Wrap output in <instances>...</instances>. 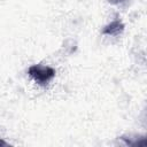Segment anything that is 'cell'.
<instances>
[{
  "instance_id": "obj_1",
  "label": "cell",
  "mask_w": 147,
  "mask_h": 147,
  "mask_svg": "<svg viewBox=\"0 0 147 147\" xmlns=\"http://www.w3.org/2000/svg\"><path fill=\"white\" fill-rule=\"evenodd\" d=\"M29 75L38 84L45 85L55 76V70L51 67H47V65L34 64V65H31L29 68Z\"/></svg>"
},
{
  "instance_id": "obj_2",
  "label": "cell",
  "mask_w": 147,
  "mask_h": 147,
  "mask_svg": "<svg viewBox=\"0 0 147 147\" xmlns=\"http://www.w3.org/2000/svg\"><path fill=\"white\" fill-rule=\"evenodd\" d=\"M124 29V25L119 22V21H113L110 24H108L105 29H103V34H109V36H117Z\"/></svg>"
},
{
  "instance_id": "obj_3",
  "label": "cell",
  "mask_w": 147,
  "mask_h": 147,
  "mask_svg": "<svg viewBox=\"0 0 147 147\" xmlns=\"http://www.w3.org/2000/svg\"><path fill=\"white\" fill-rule=\"evenodd\" d=\"M123 0H109V2H111V3H119V2H122Z\"/></svg>"
},
{
  "instance_id": "obj_4",
  "label": "cell",
  "mask_w": 147,
  "mask_h": 147,
  "mask_svg": "<svg viewBox=\"0 0 147 147\" xmlns=\"http://www.w3.org/2000/svg\"><path fill=\"white\" fill-rule=\"evenodd\" d=\"M0 145H7L5 141H2V140H0Z\"/></svg>"
}]
</instances>
